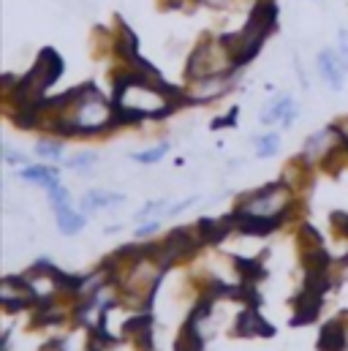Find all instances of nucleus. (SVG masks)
<instances>
[{
  "label": "nucleus",
  "instance_id": "26",
  "mask_svg": "<svg viewBox=\"0 0 348 351\" xmlns=\"http://www.w3.org/2000/svg\"><path fill=\"white\" fill-rule=\"evenodd\" d=\"M158 226H161L158 221H150V223H145V226L136 232V237H139V240H142V237H150V234H156V232H158Z\"/></svg>",
  "mask_w": 348,
  "mask_h": 351
},
{
  "label": "nucleus",
  "instance_id": "9",
  "mask_svg": "<svg viewBox=\"0 0 348 351\" xmlns=\"http://www.w3.org/2000/svg\"><path fill=\"white\" fill-rule=\"evenodd\" d=\"M316 66H319L321 80H324L330 88L343 90L346 63H343V55H340V52H335V49H321V52H319V58H316Z\"/></svg>",
  "mask_w": 348,
  "mask_h": 351
},
{
  "label": "nucleus",
  "instance_id": "4",
  "mask_svg": "<svg viewBox=\"0 0 348 351\" xmlns=\"http://www.w3.org/2000/svg\"><path fill=\"white\" fill-rule=\"evenodd\" d=\"M294 204V191L288 182H272L264 185L259 191L243 196L237 202V215H251V218H266V221H277L283 223V215L291 210Z\"/></svg>",
  "mask_w": 348,
  "mask_h": 351
},
{
  "label": "nucleus",
  "instance_id": "28",
  "mask_svg": "<svg viewBox=\"0 0 348 351\" xmlns=\"http://www.w3.org/2000/svg\"><path fill=\"white\" fill-rule=\"evenodd\" d=\"M338 52H340L343 58H348V30L346 27H343L340 36H338Z\"/></svg>",
  "mask_w": 348,
  "mask_h": 351
},
{
  "label": "nucleus",
  "instance_id": "6",
  "mask_svg": "<svg viewBox=\"0 0 348 351\" xmlns=\"http://www.w3.org/2000/svg\"><path fill=\"white\" fill-rule=\"evenodd\" d=\"M234 80H237V71L218 74V77H204V80H193L188 85V90H185V101H190V104H210V101L226 95L229 90L234 88Z\"/></svg>",
  "mask_w": 348,
  "mask_h": 351
},
{
  "label": "nucleus",
  "instance_id": "16",
  "mask_svg": "<svg viewBox=\"0 0 348 351\" xmlns=\"http://www.w3.org/2000/svg\"><path fill=\"white\" fill-rule=\"evenodd\" d=\"M22 180H27V182H36V185H44V188H52V185H58L60 180H58V172L55 169H49V167H27V169H22L19 172Z\"/></svg>",
  "mask_w": 348,
  "mask_h": 351
},
{
  "label": "nucleus",
  "instance_id": "15",
  "mask_svg": "<svg viewBox=\"0 0 348 351\" xmlns=\"http://www.w3.org/2000/svg\"><path fill=\"white\" fill-rule=\"evenodd\" d=\"M319 346H321V351H343L346 349V330H343L338 322L327 324V327L321 330Z\"/></svg>",
  "mask_w": 348,
  "mask_h": 351
},
{
  "label": "nucleus",
  "instance_id": "22",
  "mask_svg": "<svg viewBox=\"0 0 348 351\" xmlns=\"http://www.w3.org/2000/svg\"><path fill=\"white\" fill-rule=\"evenodd\" d=\"M169 210V204L164 202V199H156V202H147L139 213H136V221H145V218H150V215H158V213H166Z\"/></svg>",
  "mask_w": 348,
  "mask_h": 351
},
{
  "label": "nucleus",
  "instance_id": "24",
  "mask_svg": "<svg viewBox=\"0 0 348 351\" xmlns=\"http://www.w3.org/2000/svg\"><path fill=\"white\" fill-rule=\"evenodd\" d=\"M332 226L340 237H348V213H335L332 215Z\"/></svg>",
  "mask_w": 348,
  "mask_h": 351
},
{
  "label": "nucleus",
  "instance_id": "2",
  "mask_svg": "<svg viewBox=\"0 0 348 351\" xmlns=\"http://www.w3.org/2000/svg\"><path fill=\"white\" fill-rule=\"evenodd\" d=\"M44 114H49L52 128L63 136L101 134L120 123L114 101H106V95L95 85H79V88L47 101L41 109V117Z\"/></svg>",
  "mask_w": 348,
  "mask_h": 351
},
{
  "label": "nucleus",
  "instance_id": "25",
  "mask_svg": "<svg viewBox=\"0 0 348 351\" xmlns=\"http://www.w3.org/2000/svg\"><path fill=\"white\" fill-rule=\"evenodd\" d=\"M3 158H5L8 164H27V158H25V153H16V150H11L8 145L3 147Z\"/></svg>",
  "mask_w": 348,
  "mask_h": 351
},
{
  "label": "nucleus",
  "instance_id": "10",
  "mask_svg": "<svg viewBox=\"0 0 348 351\" xmlns=\"http://www.w3.org/2000/svg\"><path fill=\"white\" fill-rule=\"evenodd\" d=\"M294 117H297V104H294L291 95H277V98L269 101V106L261 112V123H264V125H275V123L291 125Z\"/></svg>",
  "mask_w": 348,
  "mask_h": 351
},
{
  "label": "nucleus",
  "instance_id": "21",
  "mask_svg": "<svg viewBox=\"0 0 348 351\" xmlns=\"http://www.w3.org/2000/svg\"><path fill=\"white\" fill-rule=\"evenodd\" d=\"M47 193H49V204L55 207V213L63 210V207H71V196H69V191H66L60 182L52 185V188H47Z\"/></svg>",
  "mask_w": 348,
  "mask_h": 351
},
{
  "label": "nucleus",
  "instance_id": "12",
  "mask_svg": "<svg viewBox=\"0 0 348 351\" xmlns=\"http://www.w3.org/2000/svg\"><path fill=\"white\" fill-rule=\"evenodd\" d=\"M125 202V196L123 193H109V191H87L85 196H82V202H79V210L82 213H95V210H103V207H117V204H123Z\"/></svg>",
  "mask_w": 348,
  "mask_h": 351
},
{
  "label": "nucleus",
  "instance_id": "13",
  "mask_svg": "<svg viewBox=\"0 0 348 351\" xmlns=\"http://www.w3.org/2000/svg\"><path fill=\"white\" fill-rule=\"evenodd\" d=\"M321 297H324V294H319V291H310V289H305V291H302V297L297 300V313H294V324H302V322H313V319L319 316V311H321Z\"/></svg>",
  "mask_w": 348,
  "mask_h": 351
},
{
  "label": "nucleus",
  "instance_id": "14",
  "mask_svg": "<svg viewBox=\"0 0 348 351\" xmlns=\"http://www.w3.org/2000/svg\"><path fill=\"white\" fill-rule=\"evenodd\" d=\"M87 218L85 213H77L74 207H63V210H58V229L63 232V234H79L82 229H85Z\"/></svg>",
  "mask_w": 348,
  "mask_h": 351
},
{
  "label": "nucleus",
  "instance_id": "8",
  "mask_svg": "<svg viewBox=\"0 0 348 351\" xmlns=\"http://www.w3.org/2000/svg\"><path fill=\"white\" fill-rule=\"evenodd\" d=\"M0 302L5 305V311H19V308L36 302V294L25 278H5L0 283Z\"/></svg>",
  "mask_w": 348,
  "mask_h": 351
},
{
  "label": "nucleus",
  "instance_id": "27",
  "mask_svg": "<svg viewBox=\"0 0 348 351\" xmlns=\"http://www.w3.org/2000/svg\"><path fill=\"white\" fill-rule=\"evenodd\" d=\"M190 204H196V196H190V199H185V202H179V204H169L166 215H177V213H182V210L190 207Z\"/></svg>",
  "mask_w": 348,
  "mask_h": 351
},
{
  "label": "nucleus",
  "instance_id": "18",
  "mask_svg": "<svg viewBox=\"0 0 348 351\" xmlns=\"http://www.w3.org/2000/svg\"><path fill=\"white\" fill-rule=\"evenodd\" d=\"M36 156L44 158V161H60L63 158V145L55 142V139H41L36 145Z\"/></svg>",
  "mask_w": 348,
  "mask_h": 351
},
{
  "label": "nucleus",
  "instance_id": "1",
  "mask_svg": "<svg viewBox=\"0 0 348 351\" xmlns=\"http://www.w3.org/2000/svg\"><path fill=\"white\" fill-rule=\"evenodd\" d=\"M114 109L120 123H139L147 117H166L185 101V93L169 88L161 74L142 58L128 60V71L114 80Z\"/></svg>",
  "mask_w": 348,
  "mask_h": 351
},
{
  "label": "nucleus",
  "instance_id": "7",
  "mask_svg": "<svg viewBox=\"0 0 348 351\" xmlns=\"http://www.w3.org/2000/svg\"><path fill=\"white\" fill-rule=\"evenodd\" d=\"M343 142H346V136H343V134H340L335 125L321 128V131H316L313 136H308V139H305V147H302V161H305V164H310V161L327 158L330 153H335L338 147H343Z\"/></svg>",
  "mask_w": 348,
  "mask_h": 351
},
{
  "label": "nucleus",
  "instance_id": "3",
  "mask_svg": "<svg viewBox=\"0 0 348 351\" xmlns=\"http://www.w3.org/2000/svg\"><path fill=\"white\" fill-rule=\"evenodd\" d=\"M275 19H277V5H275L272 0H259V3L251 8L245 25H243L237 33H226V36H223V41H226V47H229V52H232L237 69L248 66V63L259 55L264 41H266V36H269L272 27H275Z\"/></svg>",
  "mask_w": 348,
  "mask_h": 351
},
{
  "label": "nucleus",
  "instance_id": "5",
  "mask_svg": "<svg viewBox=\"0 0 348 351\" xmlns=\"http://www.w3.org/2000/svg\"><path fill=\"white\" fill-rule=\"evenodd\" d=\"M229 71H237V63H234L226 41H223V36L221 38L218 36H204L188 58L185 77H188V82H193V80L218 77V74H229Z\"/></svg>",
  "mask_w": 348,
  "mask_h": 351
},
{
  "label": "nucleus",
  "instance_id": "11",
  "mask_svg": "<svg viewBox=\"0 0 348 351\" xmlns=\"http://www.w3.org/2000/svg\"><path fill=\"white\" fill-rule=\"evenodd\" d=\"M237 335H243V338H251V335H272V327L264 322L259 316V311H256V305H251L248 311H243L240 313V319H237Z\"/></svg>",
  "mask_w": 348,
  "mask_h": 351
},
{
  "label": "nucleus",
  "instance_id": "20",
  "mask_svg": "<svg viewBox=\"0 0 348 351\" xmlns=\"http://www.w3.org/2000/svg\"><path fill=\"white\" fill-rule=\"evenodd\" d=\"M280 150V136L277 134H264L256 139V156L259 158H272Z\"/></svg>",
  "mask_w": 348,
  "mask_h": 351
},
{
  "label": "nucleus",
  "instance_id": "17",
  "mask_svg": "<svg viewBox=\"0 0 348 351\" xmlns=\"http://www.w3.org/2000/svg\"><path fill=\"white\" fill-rule=\"evenodd\" d=\"M174 351H201V330L193 322H188L185 330L179 332V341H177Z\"/></svg>",
  "mask_w": 348,
  "mask_h": 351
},
{
  "label": "nucleus",
  "instance_id": "23",
  "mask_svg": "<svg viewBox=\"0 0 348 351\" xmlns=\"http://www.w3.org/2000/svg\"><path fill=\"white\" fill-rule=\"evenodd\" d=\"M95 161H98V156H95V153H79V156L69 158V161H66V167H69V169H90Z\"/></svg>",
  "mask_w": 348,
  "mask_h": 351
},
{
  "label": "nucleus",
  "instance_id": "19",
  "mask_svg": "<svg viewBox=\"0 0 348 351\" xmlns=\"http://www.w3.org/2000/svg\"><path fill=\"white\" fill-rule=\"evenodd\" d=\"M166 153H169V145H166V142H161V145H156V147H150V150L134 153L131 158H134L136 164H145V167H150V164H158V161H161Z\"/></svg>",
  "mask_w": 348,
  "mask_h": 351
}]
</instances>
